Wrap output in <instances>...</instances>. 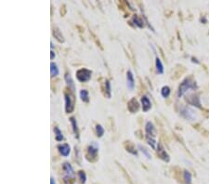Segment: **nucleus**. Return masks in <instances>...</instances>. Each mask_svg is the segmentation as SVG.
<instances>
[{
  "label": "nucleus",
  "instance_id": "1",
  "mask_svg": "<svg viewBox=\"0 0 209 184\" xmlns=\"http://www.w3.org/2000/svg\"><path fill=\"white\" fill-rule=\"evenodd\" d=\"M197 88V85L194 81H192L191 78H185V79L182 81V83L178 87V98H181L184 94L191 90V89H195Z\"/></svg>",
  "mask_w": 209,
  "mask_h": 184
},
{
  "label": "nucleus",
  "instance_id": "2",
  "mask_svg": "<svg viewBox=\"0 0 209 184\" xmlns=\"http://www.w3.org/2000/svg\"><path fill=\"white\" fill-rule=\"evenodd\" d=\"M75 74H76L77 80L81 82V83H84V82H87L91 78L92 72L87 68H81L76 71Z\"/></svg>",
  "mask_w": 209,
  "mask_h": 184
},
{
  "label": "nucleus",
  "instance_id": "3",
  "mask_svg": "<svg viewBox=\"0 0 209 184\" xmlns=\"http://www.w3.org/2000/svg\"><path fill=\"white\" fill-rule=\"evenodd\" d=\"M63 172H64V176H63V179H64V182L66 184H68L69 179H72L73 181H74V172L73 169V167L71 166V164L69 163H64L63 164Z\"/></svg>",
  "mask_w": 209,
  "mask_h": 184
},
{
  "label": "nucleus",
  "instance_id": "4",
  "mask_svg": "<svg viewBox=\"0 0 209 184\" xmlns=\"http://www.w3.org/2000/svg\"><path fill=\"white\" fill-rule=\"evenodd\" d=\"M180 114L183 118L189 121H194L196 119V114L193 109L188 106H184L180 109Z\"/></svg>",
  "mask_w": 209,
  "mask_h": 184
},
{
  "label": "nucleus",
  "instance_id": "5",
  "mask_svg": "<svg viewBox=\"0 0 209 184\" xmlns=\"http://www.w3.org/2000/svg\"><path fill=\"white\" fill-rule=\"evenodd\" d=\"M99 144L97 142L93 141L91 142V144L89 145V147L87 149V159L88 160H92V158L96 159L97 156H98V153H99Z\"/></svg>",
  "mask_w": 209,
  "mask_h": 184
},
{
  "label": "nucleus",
  "instance_id": "6",
  "mask_svg": "<svg viewBox=\"0 0 209 184\" xmlns=\"http://www.w3.org/2000/svg\"><path fill=\"white\" fill-rule=\"evenodd\" d=\"M64 101H65V111L66 112H72L73 111V104L72 101V98H71L70 94L67 92L64 93Z\"/></svg>",
  "mask_w": 209,
  "mask_h": 184
},
{
  "label": "nucleus",
  "instance_id": "7",
  "mask_svg": "<svg viewBox=\"0 0 209 184\" xmlns=\"http://www.w3.org/2000/svg\"><path fill=\"white\" fill-rule=\"evenodd\" d=\"M126 86L129 90H133L135 88V79H134L133 73L130 70L126 72Z\"/></svg>",
  "mask_w": 209,
  "mask_h": 184
},
{
  "label": "nucleus",
  "instance_id": "8",
  "mask_svg": "<svg viewBox=\"0 0 209 184\" xmlns=\"http://www.w3.org/2000/svg\"><path fill=\"white\" fill-rule=\"evenodd\" d=\"M139 108H140L139 102H138L135 98H133V99H131V100L128 101V111L130 112H132V114H135V112H137L138 111H139Z\"/></svg>",
  "mask_w": 209,
  "mask_h": 184
},
{
  "label": "nucleus",
  "instance_id": "9",
  "mask_svg": "<svg viewBox=\"0 0 209 184\" xmlns=\"http://www.w3.org/2000/svg\"><path fill=\"white\" fill-rule=\"evenodd\" d=\"M157 153H158V156L161 158L162 160L166 161V162H169L170 161V157L169 155H167V153L166 152V150L163 148V146L161 144H158V147H157Z\"/></svg>",
  "mask_w": 209,
  "mask_h": 184
},
{
  "label": "nucleus",
  "instance_id": "10",
  "mask_svg": "<svg viewBox=\"0 0 209 184\" xmlns=\"http://www.w3.org/2000/svg\"><path fill=\"white\" fill-rule=\"evenodd\" d=\"M145 132H146V136H150V137L155 138L156 131H155L154 124H152V122H147L146 123V125H145Z\"/></svg>",
  "mask_w": 209,
  "mask_h": 184
},
{
  "label": "nucleus",
  "instance_id": "11",
  "mask_svg": "<svg viewBox=\"0 0 209 184\" xmlns=\"http://www.w3.org/2000/svg\"><path fill=\"white\" fill-rule=\"evenodd\" d=\"M141 104H142V111L144 112H147L152 108V102L147 96L141 97Z\"/></svg>",
  "mask_w": 209,
  "mask_h": 184
},
{
  "label": "nucleus",
  "instance_id": "12",
  "mask_svg": "<svg viewBox=\"0 0 209 184\" xmlns=\"http://www.w3.org/2000/svg\"><path fill=\"white\" fill-rule=\"evenodd\" d=\"M59 151L62 156L67 157L71 153V147L68 143H63V144L59 145Z\"/></svg>",
  "mask_w": 209,
  "mask_h": 184
},
{
  "label": "nucleus",
  "instance_id": "13",
  "mask_svg": "<svg viewBox=\"0 0 209 184\" xmlns=\"http://www.w3.org/2000/svg\"><path fill=\"white\" fill-rule=\"evenodd\" d=\"M70 123H71V125H72V128H73V134L75 135V137L77 139H79V129H78L76 119L74 118V117H71L70 118Z\"/></svg>",
  "mask_w": 209,
  "mask_h": 184
},
{
  "label": "nucleus",
  "instance_id": "14",
  "mask_svg": "<svg viewBox=\"0 0 209 184\" xmlns=\"http://www.w3.org/2000/svg\"><path fill=\"white\" fill-rule=\"evenodd\" d=\"M64 79H65V82L67 86L69 87V88L71 89L72 91H74L75 90V85L73 83V80L72 79V77H71L70 74H66L65 76H64Z\"/></svg>",
  "mask_w": 209,
  "mask_h": 184
},
{
  "label": "nucleus",
  "instance_id": "15",
  "mask_svg": "<svg viewBox=\"0 0 209 184\" xmlns=\"http://www.w3.org/2000/svg\"><path fill=\"white\" fill-rule=\"evenodd\" d=\"M155 67H156V71H157L158 74H164V65L162 63V61L158 57L155 58Z\"/></svg>",
  "mask_w": 209,
  "mask_h": 184
},
{
  "label": "nucleus",
  "instance_id": "16",
  "mask_svg": "<svg viewBox=\"0 0 209 184\" xmlns=\"http://www.w3.org/2000/svg\"><path fill=\"white\" fill-rule=\"evenodd\" d=\"M79 97L81 100L83 102H88L89 101V96H88V91L87 89H81L79 92Z\"/></svg>",
  "mask_w": 209,
  "mask_h": 184
},
{
  "label": "nucleus",
  "instance_id": "17",
  "mask_svg": "<svg viewBox=\"0 0 209 184\" xmlns=\"http://www.w3.org/2000/svg\"><path fill=\"white\" fill-rule=\"evenodd\" d=\"M59 73V70L58 68V65L56 64L55 62H51L50 63V74L51 77H55L57 76Z\"/></svg>",
  "mask_w": 209,
  "mask_h": 184
},
{
  "label": "nucleus",
  "instance_id": "18",
  "mask_svg": "<svg viewBox=\"0 0 209 184\" xmlns=\"http://www.w3.org/2000/svg\"><path fill=\"white\" fill-rule=\"evenodd\" d=\"M146 141L148 142V144L150 145L154 150L157 149V141H156L155 138L150 137V136H146Z\"/></svg>",
  "mask_w": 209,
  "mask_h": 184
},
{
  "label": "nucleus",
  "instance_id": "19",
  "mask_svg": "<svg viewBox=\"0 0 209 184\" xmlns=\"http://www.w3.org/2000/svg\"><path fill=\"white\" fill-rule=\"evenodd\" d=\"M188 102L190 104L193 105V106H197V107H200V100H199V98L198 97H195V96H191V98H189V100Z\"/></svg>",
  "mask_w": 209,
  "mask_h": 184
},
{
  "label": "nucleus",
  "instance_id": "20",
  "mask_svg": "<svg viewBox=\"0 0 209 184\" xmlns=\"http://www.w3.org/2000/svg\"><path fill=\"white\" fill-rule=\"evenodd\" d=\"M54 133H55V139L57 141H61L63 140V135L59 127L57 126L54 127Z\"/></svg>",
  "mask_w": 209,
  "mask_h": 184
},
{
  "label": "nucleus",
  "instance_id": "21",
  "mask_svg": "<svg viewBox=\"0 0 209 184\" xmlns=\"http://www.w3.org/2000/svg\"><path fill=\"white\" fill-rule=\"evenodd\" d=\"M105 95L108 99H111L112 97V90H111V83L109 80L105 81Z\"/></svg>",
  "mask_w": 209,
  "mask_h": 184
},
{
  "label": "nucleus",
  "instance_id": "22",
  "mask_svg": "<svg viewBox=\"0 0 209 184\" xmlns=\"http://www.w3.org/2000/svg\"><path fill=\"white\" fill-rule=\"evenodd\" d=\"M183 179L186 184H191L192 183V174L191 172H189L188 170H185L183 173Z\"/></svg>",
  "mask_w": 209,
  "mask_h": 184
},
{
  "label": "nucleus",
  "instance_id": "23",
  "mask_svg": "<svg viewBox=\"0 0 209 184\" xmlns=\"http://www.w3.org/2000/svg\"><path fill=\"white\" fill-rule=\"evenodd\" d=\"M132 21L135 22V24L138 26V27H140V28H142L143 26H144V21L141 20L140 18H139L138 16H134L132 18Z\"/></svg>",
  "mask_w": 209,
  "mask_h": 184
},
{
  "label": "nucleus",
  "instance_id": "24",
  "mask_svg": "<svg viewBox=\"0 0 209 184\" xmlns=\"http://www.w3.org/2000/svg\"><path fill=\"white\" fill-rule=\"evenodd\" d=\"M170 88L167 87V86H165V87H163L162 89H161V95L162 97L164 98H168L169 95H170Z\"/></svg>",
  "mask_w": 209,
  "mask_h": 184
},
{
  "label": "nucleus",
  "instance_id": "25",
  "mask_svg": "<svg viewBox=\"0 0 209 184\" xmlns=\"http://www.w3.org/2000/svg\"><path fill=\"white\" fill-rule=\"evenodd\" d=\"M53 35L59 41V42H64V38H63V36H62V35H61V33L59 32L58 29H56V28H55V29L53 30Z\"/></svg>",
  "mask_w": 209,
  "mask_h": 184
},
{
  "label": "nucleus",
  "instance_id": "26",
  "mask_svg": "<svg viewBox=\"0 0 209 184\" xmlns=\"http://www.w3.org/2000/svg\"><path fill=\"white\" fill-rule=\"evenodd\" d=\"M96 133H97V136L99 138H101L104 134V128L102 127L101 125H97L96 126Z\"/></svg>",
  "mask_w": 209,
  "mask_h": 184
},
{
  "label": "nucleus",
  "instance_id": "27",
  "mask_svg": "<svg viewBox=\"0 0 209 184\" xmlns=\"http://www.w3.org/2000/svg\"><path fill=\"white\" fill-rule=\"evenodd\" d=\"M139 149L140 150V152L143 153V155L147 157L148 159H152V155H150V153H149V151L148 150L145 148V147H143L142 145H139Z\"/></svg>",
  "mask_w": 209,
  "mask_h": 184
},
{
  "label": "nucleus",
  "instance_id": "28",
  "mask_svg": "<svg viewBox=\"0 0 209 184\" xmlns=\"http://www.w3.org/2000/svg\"><path fill=\"white\" fill-rule=\"evenodd\" d=\"M78 177H79L80 181H81L82 184H85V182H87V175H85V173L84 171H79V172H78Z\"/></svg>",
  "mask_w": 209,
  "mask_h": 184
},
{
  "label": "nucleus",
  "instance_id": "29",
  "mask_svg": "<svg viewBox=\"0 0 209 184\" xmlns=\"http://www.w3.org/2000/svg\"><path fill=\"white\" fill-rule=\"evenodd\" d=\"M126 151H128V153H132V155H138V151L135 148H133V147H128Z\"/></svg>",
  "mask_w": 209,
  "mask_h": 184
},
{
  "label": "nucleus",
  "instance_id": "30",
  "mask_svg": "<svg viewBox=\"0 0 209 184\" xmlns=\"http://www.w3.org/2000/svg\"><path fill=\"white\" fill-rule=\"evenodd\" d=\"M50 59L51 60H53L54 58H55V52H53V50H51V52H50Z\"/></svg>",
  "mask_w": 209,
  "mask_h": 184
},
{
  "label": "nucleus",
  "instance_id": "31",
  "mask_svg": "<svg viewBox=\"0 0 209 184\" xmlns=\"http://www.w3.org/2000/svg\"><path fill=\"white\" fill-rule=\"evenodd\" d=\"M50 184H56L55 179L53 177H51V179H50Z\"/></svg>",
  "mask_w": 209,
  "mask_h": 184
},
{
  "label": "nucleus",
  "instance_id": "32",
  "mask_svg": "<svg viewBox=\"0 0 209 184\" xmlns=\"http://www.w3.org/2000/svg\"><path fill=\"white\" fill-rule=\"evenodd\" d=\"M192 62H196V63H200V62H198V60L194 59V58H192Z\"/></svg>",
  "mask_w": 209,
  "mask_h": 184
}]
</instances>
